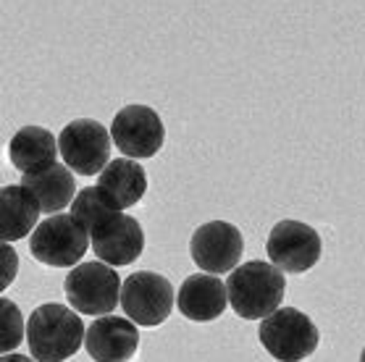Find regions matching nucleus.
<instances>
[{"mask_svg":"<svg viewBox=\"0 0 365 362\" xmlns=\"http://www.w3.org/2000/svg\"><path fill=\"white\" fill-rule=\"evenodd\" d=\"M84 323L76 310L58 302L40 305L26 321V344L37 362H66L84 344Z\"/></svg>","mask_w":365,"mask_h":362,"instance_id":"obj_1","label":"nucleus"},{"mask_svg":"<svg viewBox=\"0 0 365 362\" xmlns=\"http://www.w3.org/2000/svg\"><path fill=\"white\" fill-rule=\"evenodd\" d=\"M229 305L245 321H263L282 307L287 281L284 271L266 260H250L237 265L226 281Z\"/></svg>","mask_w":365,"mask_h":362,"instance_id":"obj_2","label":"nucleus"},{"mask_svg":"<svg viewBox=\"0 0 365 362\" xmlns=\"http://www.w3.org/2000/svg\"><path fill=\"white\" fill-rule=\"evenodd\" d=\"M257 338L274 360L302 362L321 344V331L305 313L294 307H279L276 313L260 321Z\"/></svg>","mask_w":365,"mask_h":362,"instance_id":"obj_3","label":"nucleus"},{"mask_svg":"<svg viewBox=\"0 0 365 362\" xmlns=\"http://www.w3.org/2000/svg\"><path fill=\"white\" fill-rule=\"evenodd\" d=\"M66 299L79 315L103 318L110 315L121 305V289L124 281L118 279L113 265L95 260V263H79L66 276Z\"/></svg>","mask_w":365,"mask_h":362,"instance_id":"obj_4","label":"nucleus"},{"mask_svg":"<svg viewBox=\"0 0 365 362\" xmlns=\"http://www.w3.org/2000/svg\"><path fill=\"white\" fill-rule=\"evenodd\" d=\"M90 247V231H84L71 213L50 215L29 237L32 257L50 268H76Z\"/></svg>","mask_w":365,"mask_h":362,"instance_id":"obj_5","label":"nucleus"},{"mask_svg":"<svg viewBox=\"0 0 365 362\" xmlns=\"http://www.w3.org/2000/svg\"><path fill=\"white\" fill-rule=\"evenodd\" d=\"M174 286L166 276L153 271H137L126 276L121 289V307L129 321L142 329H155L168 321L174 310Z\"/></svg>","mask_w":365,"mask_h":362,"instance_id":"obj_6","label":"nucleus"},{"mask_svg":"<svg viewBox=\"0 0 365 362\" xmlns=\"http://www.w3.org/2000/svg\"><path fill=\"white\" fill-rule=\"evenodd\" d=\"M113 137L100 121L76 118L63 126L58 134V150L63 163L82 176H100L110 163V145Z\"/></svg>","mask_w":365,"mask_h":362,"instance_id":"obj_7","label":"nucleus"},{"mask_svg":"<svg viewBox=\"0 0 365 362\" xmlns=\"http://www.w3.org/2000/svg\"><path fill=\"white\" fill-rule=\"evenodd\" d=\"M266 252L276 268H282L284 273H292V276H299V273L316 268L321 252H324V244H321V237L313 226H307L302 221H279L268 234Z\"/></svg>","mask_w":365,"mask_h":362,"instance_id":"obj_8","label":"nucleus"},{"mask_svg":"<svg viewBox=\"0 0 365 362\" xmlns=\"http://www.w3.org/2000/svg\"><path fill=\"white\" fill-rule=\"evenodd\" d=\"M110 137L124 157L148 160L158 155L166 140V126L160 115L148 105H126L121 108L110 124Z\"/></svg>","mask_w":365,"mask_h":362,"instance_id":"obj_9","label":"nucleus"},{"mask_svg":"<svg viewBox=\"0 0 365 362\" xmlns=\"http://www.w3.org/2000/svg\"><path fill=\"white\" fill-rule=\"evenodd\" d=\"M92 252L108 265H132L145 249V231L132 215L113 210L100 218L90 231Z\"/></svg>","mask_w":365,"mask_h":362,"instance_id":"obj_10","label":"nucleus"},{"mask_svg":"<svg viewBox=\"0 0 365 362\" xmlns=\"http://www.w3.org/2000/svg\"><path fill=\"white\" fill-rule=\"evenodd\" d=\"M245 239L234 223L210 221L195 229L190 239V252L195 265L202 268V273H232L242 260Z\"/></svg>","mask_w":365,"mask_h":362,"instance_id":"obj_11","label":"nucleus"},{"mask_svg":"<svg viewBox=\"0 0 365 362\" xmlns=\"http://www.w3.org/2000/svg\"><path fill=\"white\" fill-rule=\"evenodd\" d=\"M84 349L95 362H132L140 349L137 323L118 315H103L87 326Z\"/></svg>","mask_w":365,"mask_h":362,"instance_id":"obj_12","label":"nucleus"},{"mask_svg":"<svg viewBox=\"0 0 365 362\" xmlns=\"http://www.w3.org/2000/svg\"><path fill=\"white\" fill-rule=\"evenodd\" d=\"M176 307L187 321L210 323L221 318L229 307V289L213 273L187 276L176 294Z\"/></svg>","mask_w":365,"mask_h":362,"instance_id":"obj_13","label":"nucleus"},{"mask_svg":"<svg viewBox=\"0 0 365 362\" xmlns=\"http://www.w3.org/2000/svg\"><path fill=\"white\" fill-rule=\"evenodd\" d=\"M21 184L34 192V197L40 200L42 205V213L48 215L61 213L79 195L71 168L66 163H58V160L53 165H48V168H42V171L21 173Z\"/></svg>","mask_w":365,"mask_h":362,"instance_id":"obj_14","label":"nucleus"},{"mask_svg":"<svg viewBox=\"0 0 365 362\" xmlns=\"http://www.w3.org/2000/svg\"><path fill=\"white\" fill-rule=\"evenodd\" d=\"M0 213H3V242H16L32 234L40 226L42 205L34 192L24 184H9L0 192Z\"/></svg>","mask_w":365,"mask_h":362,"instance_id":"obj_15","label":"nucleus"},{"mask_svg":"<svg viewBox=\"0 0 365 362\" xmlns=\"http://www.w3.org/2000/svg\"><path fill=\"white\" fill-rule=\"evenodd\" d=\"M58 152V137H53L42 126H24V129H19L9 145L11 163L21 173H34L48 168V165L56 163Z\"/></svg>","mask_w":365,"mask_h":362,"instance_id":"obj_16","label":"nucleus"},{"mask_svg":"<svg viewBox=\"0 0 365 362\" xmlns=\"http://www.w3.org/2000/svg\"><path fill=\"white\" fill-rule=\"evenodd\" d=\"M98 187L108 192L110 200L121 210L134 207L148 192V173L134 157H118L106 165V171L98 176Z\"/></svg>","mask_w":365,"mask_h":362,"instance_id":"obj_17","label":"nucleus"},{"mask_svg":"<svg viewBox=\"0 0 365 362\" xmlns=\"http://www.w3.org/2000/svg\"><path fill=\"white\" fill-rule=\"evenodd\" d=\"M113 210H121V207L110 200V195L103 187H84L79 195L71 202V215L74 221L82 226L84 231H92V226L103 218L106 213H113Z\"/></svg>","mask_w":365,"mask_h":362,"instance_id":"obj_18","label":"nucleus"},{"mask_svg":"<svg viewBox=\"0 0 365 362\" xmlns=\"http://www.w3.org/2000/svg\"><path fill=\"white\" fill-rule=\"evenodd\" d=\"M0 315H3V354H11V349H16L21 344V336L26 333L24 318L9 296L0 299Z\"/></svg>","mask_w":365,"mask_h":362,"instance_id":"obj_19","label":"nucleus"},{"mask_svg":"<svg viewBox=\"0 0 365 362\" xmlns=\"http://www.w3.org/2000/svg\"><path fill=\"white\" fill-rule=\"evenodd\" d=\"M3 252H6V260H9V263H6V281H3V289H6L11 281H14V273H16V252H14L9 244L3 247Z\"/></svg>","mask_w":365,"mask_h":362,"instance_id":"obj_20","label":"nucleus"},{"mask_svg":"<svg viewBox=\"0 0 365 362\" xmlns=\"http://www.w3.org/2000/svg\"><path fill=\"white\" fill-rule=\"evenodd\" d=\"M0 362H37L34 360V357H24V354H3V357H0Z\"/></svg>","mask_w":365,"mask_h":362,"instance_id":"obj_21","label":"nucleus"},{"mask_svg":"<svg viewBox=\"0 0 365 362\" xmlns=\"http://www.w3.org/2000/svg\"><path fill=\"white\" fill-rule=\"evenodd\" d=\"M360 362H365V349H363V354H360Z\"/></svg>","mask_w":365,"mask_h":362,"instance_id":"obj_22","label":"nucleus"}]
</instances>
